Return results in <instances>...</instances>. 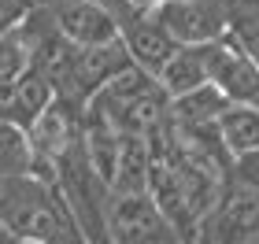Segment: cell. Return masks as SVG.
Segmentation results:
<instances>
[{"mask_svg": "<svg viewBox=\"0 0 259 244\" xmlns=\"http://www.w3.org/2000/svg\"><path fill=\"white\" fill-rule=\"evenodd\" d=\"M226 108H230L226 92L215 85H204V89L189 92V96L170 100V122L182 126V130H207V126H219Z\"/></svg>", "mask_w": 259, "mask_h": 244, "instance_id": "cell-11", "label": "cell"}, {"mask_svg": "<svg viewBox=\"0 0 259 244\" xmlns=\"http://www.w3.org/2000/svg\"><path fill=\"white\" fill-rule=\"evenodd\" d=\"M255 244H259V240H255Z\"/></svg>", "mask_w": 259, "mask_h": 244, "instance_id": "cell-19", "label": "cell"}, {"mask_svg": "<svg viewBox=\"0 0 259 244\" xmlns=\"http://www.w3.org/2000/svg\"><path fill=\"white\" fill-rule=\"evenodd\" d=\"M137 4H170V0H137Z\"/></svg>", "mask_w": 259, "mask_h": 244, "instance_id": "cell-17", "label": "cell"}, {"mask_svg": "<svg viewBox=\"0 0 259 244\" xmlns=\"http://www.w3.org/2000/svg\"><path fill=\"white\" fill-rule=\"evenodd\" d=\"M4 244H26V240H11V237H4Z\"/></svg>", "mask_w": 259, "mask_h": 244, "instance_id": "cell-18", "label": "cell"}, {"mask_svg": "<svg viewBox=\"0 0 259 244\" xmlns=\"http://www.w3.org/2000/svg\"><path fill=\"white\" fill-rule=\"evenodd\" d=\"M159 22L170 30V37L185 48H207L222 37H230L233 4L230 0H170L152 4Z\"/></svg>", "mask_w": 259, "mask_h": 244, "instance_id": "cell-4", "label": "cell"}, {"mask_svg": "<svg viewBox=\"0 0 259 244\" xmlns=\"http://www.w3.org/2000/svg\"><path fill=\"white\" fill-rule=\"evenodd\" d=\"M219 133L233 159L259 152V108L255 104H230L226 115L219 119Z\"/></svg>", "mask_w": 259, "mask_h": 244, "instance_id": "cell-12", "label": "cell"}, {"mask_svg": "<svg viewBox=\"0 0 259 244\" xmlns=\"http://www.w3.org/2000/svg\"><path fill=\"white\" fill-rule=\"evenodd\" d=\"M200 240L204 244H255L259 240V192L230 178Z\"/></svg>", "mask_w": 259, "mask_h": 244, "instance_id": "cell-6", "label": "cell"}, {"mask_svg": "<svg viewBox=\"0 0 259 244\" xmlns=\"http://www.w3.org/2000/svg\"><path fill=\"white\" fill-rule=\"evenodd\" d=\"M233 19H230V37L259 63V0H230Z\"/></svg>", "mask_w": 259, "mask_h": 244, "instance_id": "cell-15", "label": "cell"}, {"mask_svg": "<svg viewBox=\"0 0 259 244\" xmlns=\"http://www.w3.org/2000/svg\"><path fill=\"white\" fill-rule=\"evenodd\" d=\"M230 178H233V181H241V185H248V189H255V192H259V152H248V156L233 159V170H230Z\"/></svg>", "mask_w": 259, "mask_h": 244, "instance_id": "cell-16", "label": "cell"}, {"mask_svg": "<svg viewBox=\"0 0 259 244\" xmlns=\"http://www.w3.org/2000/svg\"><path fill=\"white\" fill-rule=\"evenodd\" d=\"M56 100H60V89L52 85V78L41 74V71H30L26 78H19L15 85L4 89L0 122H11V126H19V130L30 133L33 126H37V119L52 108Z\"/></svg>", "mask_w": 259, "mask_h": 244, "instance_id": "cell-9", "label": "cell"}, {"mask_svg": "<svg viewBox=\"0 0 259 244\" xmlns=\"http://www.w3.org/2000/svg\"><path fill=\"white\" fill-rule=\"evenodd\" d=\"M211 85L226 92L230 104H255L259 108V63L233 37L207 44Z\"/></svg>", "mask_w": 259, "mask_h": 244, "instance_id": "cell-8", "label": "cell"}, {"mask_svg": "<svg viewBox=\"0 0 259 244\" xmlns=\"http://www.w3.org/2000/svg\"><path fill=\"white\" fill-rule=\"evenodd\" d=\"M30 71H33V37L26 22L4 26V37H0V89L15 85Z\"/></svg>", "mask_w": 259, "mask_h": 244, "instance_id": "cell-13", "label": "cell"}, {"mask_svg": "<svg viewBox=\"0 0 259 244\" xmlns=\"http://www.w3.org/2000/svg\"><path fill=\"white\" fill-rule=\"evenodd\" d=\"M37 174V152L26 130L0 122V178H33Z\"/></svg>", "mask_w": 259, "mask_h": 244, "instance_id": "cell-14", "label": "cell"}, {"mask_svg": "<svg viewBox=\"0 0 259 244\" xmlns=\"http://www.w3.org/2000/svg\"><path fill=\"white\" fill-rule=\"evenodd\" d=\"M85 111L100 115L119 133L152 137L170 122V92L163 89L156 74H148L145 67H134L122 78H115L104 92H97Z\"/></svg>", "mask_w": 259, "mask_h": 244, "instance_id": "cell-2", "label": "cell"}, {"mask_svg": "<svg viewBox=\"0 0 259 244\" xmlns=\"http://www.w3.org/2000/svg\"><path fill=\"white\" fill-rule=\"evenodd\" d=\"M108 233L111 244H185L174 222L152 200V192H130V196L111 192Z\"/></svg>", "mask_w": 259, "mask_h": 244, "instance_id": "cell-5", "label": "cell"}, {"mask_svg": "<svg viewBox=\"0 0 259 244\" xmlns=\"http://www.w3.org/2000/svg\"><path fill=\"white\" fill-rule=\"evenodd\" d=\"M56 185L67 196L70 211L85 229L89 244H111L108 233V211H111V185L104 181V174L93 167V159L85 152V133L81 141L70 148L56 167Z\"/></svg>", "mask_w": 259, "mask_h": 244, "instance_id": "cell-3", "label": "cell"}, {"mask_svg": "<svg viewBox=\"0 0 259 244\" xmlns=\"http://www.w3.org/2000/svg\"><path fill=\"white\" fill-rule=\"evenodd\" d=\"M163 81V89L170 92V100L189 96V92L211 85V67H207V48H182L170 56V63L156 74Z\"/></svg>", "mask_w": 259, "mask_h": 244, "instance_id": "cell-10", "label": "cell"}, {"mask_svg": "<svg viewBox=\"0 0 259 244\" xmlns=\"http://www.w3.org/2000/svg\"><path fill=\"white\" fill-rule=\"evenodd\" d=\"M49 19L74 48H97V44L122 37L111 0H63V4L49 8Z\"/></svg>", "mask_w": 259, "mask_h": 244, "instance_id": "cell-7", "label": "cell"}, {"mask_svg": "<svg viewBox=\"0 0 259 244\" xmlns=\"http://www.w3.org/2000/svg\"><path fill=\"white\" fill-rule=\"evenodd\" d=\"M0 229L26 244H89L56 181L0 178Z\"/></svg>", "mask_w": 259, "mask_h": 244, "instance_id": "cell-1", "label": "cell"}]
</instances>
